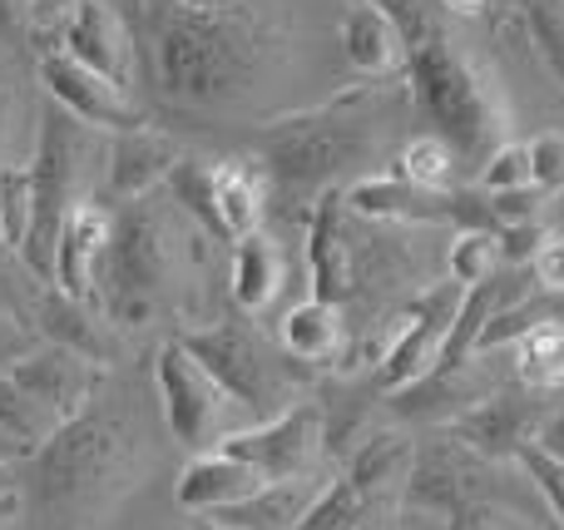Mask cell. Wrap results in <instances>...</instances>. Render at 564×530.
Segmentation results:
<instances>
[{"mask_svg":"<svg viewBox=\"0 0 564 530\" xmlns=\"http://www.w3.org/2000/svg\"><path fill=\"white\" fill-rule=\"evenodd\" d=\"M456 169H460V154L446 144V139L416 134L397 149V169H391V174L416 184V188H431V194H451V188H456Z\"/></svg>","mask_w":564,"mask_h":530,"instance_id":"4316f807","label":"cell"},{"mask_svg":"<svg viewBox=\"0 0 564 530\" xmlns=\"http://www.w3.org/2000/svg\"><path fill=\"white\" fill-rule=\"evenodd\" d=\"M144 442L149 436L134 432L124 407H105V397H95L89 412L65 422L20 466V521H35V530L99 526L134 486Z\"/></svg>","mask_w":564,"mask_h":530,"instance_id":"7a4b0ae2","label":"cell"},{"mask_svg":"<svg viewBox=\"0 0 564 530\" xmlns=\"http://www.w3.org/2000/svg\"><path fill=\"white\" fill-rule=\"evenodd\" d=\"M15 10H20V0H0V30L15 25Z\"/></svg>","mask_w":564,"mask_h":530,"instance_id":"b9f144b4","label":"cell"},{"mask_svg":"<svg viewBox=\"0 0 564 530\" xmlns=\"http://www.w3.org/2000/svg\"><path fill=\"white\" fill-rule=\"evenodd\" d=\"M0 426H6L15 442H25L30 452H35V446H45L50 436L59 432L55 417H50L30 392H20L10 372H0Z\"/></svg>","mask_w":564,"mask_h":530,"instance_id":"f1b7e54d","label":"cell"},{"mask_svg":"<svg viewBox=\"0 0 564 530\" xmlns=\"http://www.w3.org/2000/svg\"><path fill=\"white\" fill-rule=\"evenodd\" d=\"M59 50H65L69 60H79L85 69H95V75L115 79L119 89L134 85V30H129V20L119 15L109 0H75V10H69V20L59 25Z\"/></svg>","mask_w":564,"mask_h":530,"instance_id":"5bb4252c","label":"cell"},{"mask_svg":"<svg viewBox=\"0 0 564 530\" xmlns=\"http://www.w3.org/2000/svg\"><path fill=\"white\" fill-rule=\"evenodd\" d=\"M208 194H214V214H218V234L224 238H248L263 228L268 214V174L263 164L234 154L224 164L208 169Z\"/></svg>","mask_w":564,"mask_h":530,"instance_id":"44dd1931","label":"cell"},{"mask_svg":"<svg viewBox=\"0 0 564 530\" xmlns=\"http://www.w3.org/2000/svg\"><path fill=\"white\" fill-rule=\"evenodd\" d=\"M506 268L500 258V234L496 228H466V234L446 238V278L460 288H480Z\"/></svg>","mask_w":564,"mask_h":530,"instance_id":"83f0119b","label":"cell"},{"mask_svg":"<svg viewBox=\"0 0 564 530\" xmlns=\"http://www.w3.org/2000/svg\"><path fill=\"white\" fill-rule=\"evenodd\" d=\"M401 530H451L446 516H426V511H406L401 516Z\"/></svg>","mask_w":564,"mask_h":530,"instance_id":"74e56055","label":"cell"},{"mask_svg":"<svg viewBox=\"0 0 564 530\" xmlns=\"http://www.w3.org/2000/svg\"><path fill=\"white\" fill-rule=\"evenodd\" d=\"M198 248V234H188L184 208H164L149 198L124 204L115 214V234L95 273V307L109 317L115 333L154 327L164 307H178V283L188 253Z\"/></svg>","mask_w":564,"mask_h":530,"instance_id":"5b68a950","label":"cell"},{"mask_svg":"<svg viewBox=\"0 0 564 530\" xmlns=\"http://www.w3.org/2000/svg\"><path fill=\"white\" fill-rule=\"evenodd\" d=\"M516 188H535V179H530V144H500L480 164V194H516Z\"/></svg>","mask_w":564,"mask_h":530,"instance_id":"1f68e13d","label":"cell"},{"mask_svg":"<svg viewBox=\"0 0 564 530\" xmlns=\"http://www.w3.org/2000/svg\"><path fill=\"white\" fill-rule=\"evenodd\" d=\"M535 278L550 298H564V234H550L535 253Z\"/></svg>","mask_w":564,"mask_h":530,"instance_id":"e575fe53","label":"cell"},{"mask_svg":"<svg viewBox=\"0 0 564 530\" xmlns=\"http://www.w3.org/2000/svg\"><path fill=\"white\" fill-rule=\"evenodd\" d=\"M371 89H351L317 109L273 119L258 134V159L268 174V198L302 204L312 214L322 194L371 179L377 159L387 154V119H377Z\"/></svg>","mask_w":564,"mask_h":530,"instance_id":"3957f363","label":"cell"},{"mask_svg":"<svg viewBox=\"0 0 564 530\" xmlns=\"http://www.w3.org/2000/svg\"><path fill=\"white\" fill-rule=\"evenodd\" d=\"M109 234H115V214H109L105 204H95V198H79V204L69 208L65 228H59L50 288L85 307H95V273L109 248Z\"/></svg>","mask_w":564,"mask_h":530,"instance_id":"2e32d148","label":"cell"},{"mask_svg":"<svg viewBox=\"0 0 564 530\" xmlns=\"http://www.w3.org/2000/svg\"><path fill=\"white\" fill-rule=\"evenodd\" d=\"M516 462L525 466V476H530V486L540 491L545 511L564 526V456H555L545 442H530V446H520Z\"/></svg>","mask_w":564,"mask_h":530,"instance_id":"4dcf8cb0","label":"cell"},{"mask_svg":"<svg viewBox=\"0 0 564 530\" xmlns=\"http://www.w3.org/2000/svg\"><path fill=\"white\" fill-rule=\"evenodd\" d=\"M0 218H6V253L20 258L30 224H35V179H30V164L0 169Z\"/></svg>","mask_w":564,"mask_h":530,"instance_id":"f546056e","label":"cell"},{"mask_svg":"<svg viewBox=\"0 0 564 530\" xmlns=\"http://www.w3.org/2000/svg\"><path fill=\"white\" fill-rule=\"evenodd\" d=\"M282 283H288V253L273 234H248L234 244V258H228V298H234L238 313L258 317L278 303Z\"/></svg>","mask_w":564,"mask_h":530,"instance_id":"603a6c76","label":"cell"},{"mask_svg":"<svg viewBox=\"0 0 564 530\" xmlns=\"http://www.w3.org/2000/svg\"><path fill=\"white\" fill-rule=\"evenodd\" d=\"M278 343H282V353L297 357V363L337 367L341 353H347V317H341V307L307 298V303H297V307L282 313Z\"/></svg>","mask_w":564,"mask_h":530,"instance_id":"d4e9b609","label":"cell"},{"mask_svg":"<svg viewBox=\"0 0 564 530\" xmlns=\"http://www.w3.org/2000/svg\"><path fill=\"white\" fill-rule=\"evenodd\" d=\"M40 85H45L50 105H59L65 115H75L79 125H89L95 134H129L144 129V105L129 89H119L115 79L85 69L79 60H69L65 50H45L40 55Z\"/></svg>","mask_w":564,"mask_h":530,"instance_id":"8fae6325","label":"cell"},{"mask_svg":"<svg viewBox=\"0 0 564 530\" xmlns=\"http://www.w3.org/2000/svg\"><path fill=\"white\" fill-rule=\"evenodd\" d=\"M198 530H224V526H208V521H204V526H198Z\"/></svg>","mask_w":564,"mask_h":530,"instance_id":"bcb514c9","label":"cell"},{"mask_svg":"<svg viewBox=\"0 0 564 530\" xmlns=\"http://www.w3.org/2000/svg\"><path fill=\"white\" fill-rule=\"evenodd\" d=\"M500 377L486 367V353L466 357V363H441L431 367L421 382L401 387V392L381 397L387 412L397 422H426V426H451L456 417H466L470 407H480L490 392H500Z\"/></svg>","mask_w":564,"mask_h":530,"instance_id":"4fadbf2b","label":"cell"},{"mask_svg":"<svg viewBox=\"0 0 564 530\" xmlns=\"http://www.w3.org/2000/svg\"><path fill=\"white\" fill-rule=\"evenodd\" d=\"M460 298H466V288L451 283V278L446 283L421 288V293L411 298V307L401 313V323H397V337H391L387 357L377 363V377H371V387H377L381 397L421 382V377L446 357L451 327H456V313H460Z\"/></svg>","mask_w":564,"mask_h":530,"instance_id":"ba28073f","label":"cell"},{"mask_svg":"<svg viewBox=\"0 0 564 530\" xmlns=\"http://www.w3.org/2000/svg\"><path fill=\"white\" fill-rule=\"evenodd\" d=\"M184 6H198V10H208V6H224V0H184Z\"/></svg>","mask_w":564,"mask_h":530,"instance_id":"7bdbcfd3","label":"cell"},{"mask_svg":"<svg viewBox=\"0 0 564 530\" xmlns=\"http://www.w3.org/2000/svg\"><path fill=\"white\" fill-rule=\"evenodd\" d=\"M510 377L530 392H564V317L530 327L516 347H510Z\"/></svg>","mask_w":564,"mask_h":530,"instance_id":"484cf974","label":"cell"},{"mask_svg":"<svg viewBox=\"0 0 564 530\" xmlns=\"http://www.w3.org/2000/svg\"><path fill=\"white\" fill-rule=\"evenodd\" d=\"M25 353H30L25 323H20L15 313H0V372H10V367H15Z\"/></svg>","mask_w":564,"mask_h":530,"instance_id":"d590c367","label":"cell"},{"mask_svg":"<svg viewBox=\"0 0 564 530\" xmlns=\"http://www.w3.org/2000/svg\"><path fill=\"white\" fill-rule=\"evenodd\" d=\"M550 426V392H530V387L510 382L500 392H490L480 407H470L466 417H456L441 432L451 442H460L466 452L486 456V462H516L520 446H530Z\"/></svg>","mask_w":564,"mask_h":530,"instance_id":"30bf717a","label":"cell"},{"mask_svg":"<svg viewBox=\"0 0 564 530\" xmlns=\"http://www.w3.org/2000/svg\"><path fill=\"white\" fill-rule=\"evenodd\" d=\"M139 45H149V79L159 99L184 109L243 105L258 79L273 69L278 35L263 10L243 0L224 6H184V0H144Z\"/></svg>","mask_w":564,"mask_h":530,"instance_id":"6da1fadb","label":"cell"},{"mask_svg":"<svg viewBox=\"0 0 564 530\" xmlns=\"http://www.w3.org/2000/svg\"><path fill=\"white\" fill-rule=\"evenodd\" d=\"M154 382H159V407H164V426L178 446H188L194 456L218 452L234 432L258 426L224 387L214 382L198 357H188L178 343H164L154 357Z\"/></svg>","mask_w":564,"mask_h":530,"instance_id":"52a82bcc","label":"cell"},{"mask_svg":"<svg viewBox=\"0 0 564 530\" xmlns=\"http://www.w3.org/2000/svg\"><path fill=\"white\" fill-rule=\"evenodd\" d=\"M6 491H20V466L0 462V496H6Z\"/></svg>","mask_w":564,"mask_h":530,"instance_id":"60d3db41","label":"cell"},{"mask_svg":"<svg viewBox=\"0 0 564 530\" xmlns=\"http://www.w3.org/2000/svg\"><path fill=\"white\" fill-rule=\"evenodd\" d=\"M0 313H10V303H6V298H0Z\"/></svg>","mask_w":564,"mask_h":530,"instance_id":"7dc6e473","label":"cell"},{"mask_svg":"<svg viewBox=\"0 0 564 530\" xmlns=\"http://www.w3.org/2000/svg\"><path fill=\"white\" fill-rule=\"evenodd\" d=\"M302 238H307L312 298L332 307H347L351 303V208L341 198V188H332V194H322L312 204Z\"/></svg>","mask_w":564,"mask_h":530,"instance_id":"9a60e30c","label":"cell"},{"mask_svg":"<svg viewBox=\"0 0 564 530\" xmlns=\"http://www.w3.org/2000/svg\"><path fill=\"white\" fill-rule=\"evenodd\" d=\"M337 35H341L347 65L361 69V75H391V69H401V60H406V40H401L397 20H391L377 0H351Z\"/></svg>","mask_w":564,"mask_h":530,"instance_id":"cb8c5ba5","label":"cell"},{"mask_svg":"<svg viewBox=\"0 0 564 530\" xmlns=\"http://www.w3.org/2000/svg\"><path fill=\"white\" fill-rule=\"evenodd\" d=\"M530 144V179L545 198L564 194V129H540Z\"/></svg>","mask_w":564,"mask_h":530,"instance_id":"d6a6232c","label":"cell"},{"mask_svg":"<svg viewBox=\"0 0 564 530\" xmlns=\"http://www.w3.org/2000/svg\"><path fill=\"white\" fill-rule=\"evenodd\" d=\"M174 343L184 347L188 357H198V363L214 372V382L224 387V392L234 397L253 422H273V417H282L288 407L302 402L297 377H307V367L297 372V367H292L297 357L282 363V357L253 333V327H243V323L184 327Z\"/></svg>","mask_w":564,"mask_h":530,"instance_id":"8992f818","label":"cell"},{"mask_svg":"<svg viewBox=\"0 0 564 530\" xmlns=\"http://www.w3.org/2000/svg\"><path fill=\"white\" fill-rule=\"evenodd\" d=\"M20 511H25V501H20V491H6L0 496V530H10L20 521Z\"/></svg>","mask_w":564,"mask_h":530,"instance_id":"f35d334b","label":"cell"},{"mask_svg":"<svg viewBox=\"0 0 564 530\" xmlns=\"http://www.w3.org/2000/svg\"><path fill=\"white\" fill-rule=\"evenodd\" d=\"M20 392H30L59 426L75 422L79 412L95 407V397L105 392V367L89 363L85 353L59 343H35L15 367H10Z\"/></svg>","mask_w":564,"mask_h":530,"instance_id":"7c38bea8","label":"cell"},{"mask_svg":"<svg viewBox=\"0 0 564 530\" xmlns=\"http://www.w3.org/2000/svg\"><path fill=\"white\" fill-rule=\"evenodd\" d=\"M30 323H35V333L45 337V343L75 347V353H85L89 363H99V367H105L119 347V333L109 327V317L99 313V307L75 303V298L55 293V288H40V293L30 298Z\"/></svg>","mask_w":564,"mask_h":530,"instance_id":"ac0fdd59","label":"cell"},{"mask_svg":"<svg viewBox=\"0 0 564 530\" xmlns=\"http://www.w3.org/2000/svg\"><path fill=\"white\" fill-rule=\"evenodd\" d=\"M258 486H263V476H258L253 466L234 462L228 452H204V456H194V462L178 472L174 501H178V511L204 516V521H208V516L238 506L243 496H253Z\"/></svg>","mask_w":564,"mask_h":530,"instance_id":"d6986e66","label":"cell"},{"mask_svg":"<svg viewBox=\"0 0 564 530\" xmlns=\"http://www.w3.org/2000/svg\"><path fill=\"white\" fill-rule=\"evenodd\" d=\"M218 452L234 462L253 466L263 482H292V476H312L317 456H327V412L322 402H297L273 422H258L248 432H234Z\"/></svg>","mask_w":564,"mask_h":530,"instance_id":"9c48e42d","label":"cell"},{"mask_svg":"<svg viewBox=\"0 0 564 530\" xmlns=\"http://www.w3.org/2000/svg\"><path fill=\"white\" fill-rule=\"evenodd\" d=\"M530 30H535L545 60L564 79V0H530Z\"/></svg>","mask_w":564,"mask_h":530,"instance_id":"836d02e7","label":"cell"},{"mask_svg":"<svg viewBox=\"0 0 564 530\" xmlns=\"http://www.w3.org/2000/svg\"><path fill=\"white\" fill-rule=\"evenodd\" d=\"M560 224H564V194H560ZM560 234H564V228H560Z\"/></svg>","mask_w":564,"mask_h":530,"instance_id":"f6af8a7d","label":"cell"},{"mask_svg":"<svg viewBox=\"0 0 564 530\" xmlns=\"http://www.w3.org/2000/svg\"><path fill=\"white\" fill-rule=\"evenodd\" d=\"M184 164V149H178L174 134L144 125L129 129V134H115L105 149V169H109V198L115 204H134V198H149L159 184H169V174Z\"/></svg>","mask_w":564,"mask_h":530,"instance_id":"e0dca14e","label":"cell"},{"mask_svg":"<svg viewBox=\"0 0 564 530\" xmlns=\"http://www.w3.org/2000/svg\"><path fill=\"white\" fill-rule=\"evenodd\" d=\"M0 248H6V218H0Z\"/></svg>","mask_w":564,"mask_h":530,"instance_id":"ee69618b","label":"cell"},{"mask_svg":"<svg viewBox=\"0 0 564 530\" xmlns=\"http://www.w3.org/2000/svg\"><path fill=\"white\" fill-rule=\"evenodd\" d=\"M411 462H416V446H411L401 432H381L377 426V432L347 456V472L341 476L357 486L361 501H367L371 511H381V506H397L401 496H406Z\"/></svg>","mask_w":564,"mask_h":530,"instance_id":"7402d4cb","label":"cell"},{"mask_svg":"<svg viewBox=\"0 0 564 530\" xmlns=\"http://www.w3.org/2000/svg\"><path fill=\"white\" fill-rule=\"evenodd\" d=\"M322 491H327V482H322L317 472L292 476V482H263L238 506L208 516V526H224V530H297L302 516L312 511V501H317Z\"/></svg>","mask_w":564,"mask_h":530,"instance_id":"ffe728a7","label":"cell"},{"mask_svg":"<svg viewBox=\"0 0 564 530\" xmlns=\"http://www.w3.org/2000/svg\"><path fill=\"white\" fill-rule=\"evenodd\" d=\"M377 6L397 20L401 40H406L416 109H426L436 134L446 139L456 154L486 164V159L506 144V139H500L506 134V99H500L496 79L480 69L476 55H466V50L431 20V10L421 6V0H377Z\"/></svg>","mask_w":564,"mask_h":530,"instance_id":"277c9868","label":"cell"},{"mask_svg":"<svg viewBox=\"0 0 564 530\" xmlns=\"http://www.w3.org/2000/svg\"><path fill=\"white\" fill-rule=\"evenodd\" d=\"M30 456H35V452H30L25 442H15V436H10L6 426H0V462H6V466H25Z\"/></svg>","mask_w":564,"mask_h":530,"instance_id":"8d00e7d4","label":"cell"},{"mask_svg":"<svg viewBox=\"0 0 564 530\" xmlns=\"http://www.w3.org/2000/svg\"><path fill=\"white\" fill-rule=\"evenodd\" d=\"M436 6H446L451 15H476V10L486 6V0H436Z\"/></svg>","mask_w":564,"mask_h":530,"instance_id":"ab89813d","label":"cell"}]
</instances>
